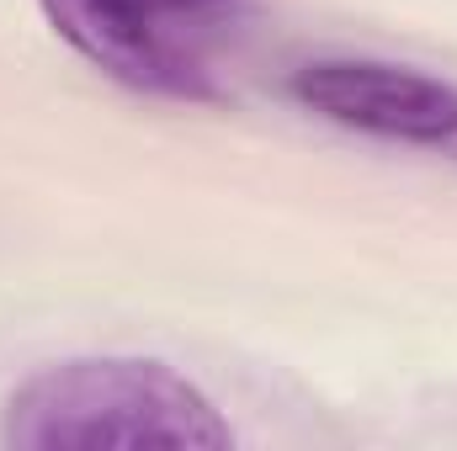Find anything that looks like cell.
I'll return each instance as SVG.
<instances>
[{"label": "cell", "mask_w": 457, "mask_h": 451, "mask_svg": "<svg viewBox=\"0 0 457 451\" xmlns=\"http://www.w3.org/2000/svg\"><path fill=\"white\" fill-rule=\"evenodd\" d=\"M48 27L117 86L165 102H224L250 0H37Z\"/></svg>", "instance_id": "cell-2"}, {"label": "cell", "mask_w": 457, "mask_h": 451, "mask_svg": "<svg viewBox=\"0 0 457 451\" xmlns=\"http://www.w3.org/2000/svg\"><path fill=\"white\" fill-rule=\"evenodd\" d=\"M293 102L388 144H453L457 86L378 59H314L293 70Z\"/></svg>", "instance_id": "cell-3"}, {"label": "cell", "mask_w": 457, "mask_h": 451, "mask_svg": "<svg viewBox=\"0 0 457 451\" xmlns=\"http://www.w3.org/2000/svg\"><path fill=\"white\" fill-rule=\"evenodd\" d=\"M16 451H224L234 430L219 404L165 361L75 356L32 372L5 398Z\"/></svg>", "instance_id": "cell-1"}]
</instances>
